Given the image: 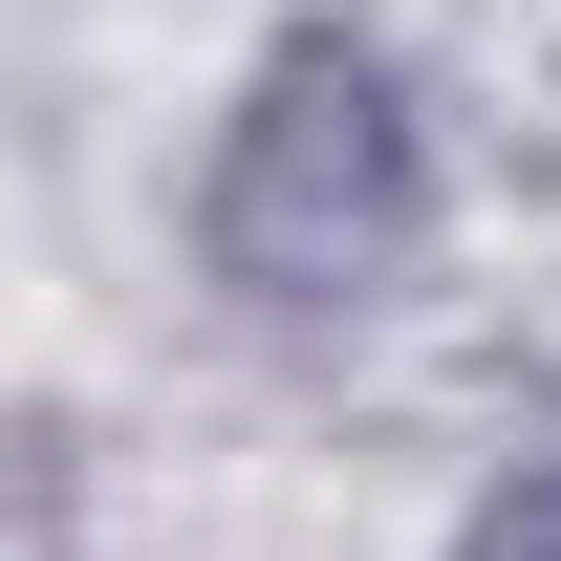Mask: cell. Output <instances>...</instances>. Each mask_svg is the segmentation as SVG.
Masks as SVG:
<instances>
[{
	"label": "cell",
	"mask_w": 561,
	"mask_h": 561,
	"mask_svg": "<svg viewBox=\"0 0 561 561\" xmlns=\"http://www.w3.org/2000/svg\"><path fill=\"white\" fill-rule=\"evenodd\" d=\"M216 280L260 302V324H346L389 280L432 260V108L411 66L367 44V22H280L238 108H216V195H195Z\"/></svg>",
	"instance_id": "1"
},
{
	"label": "cell",
	"mask_w": 561,
	"mask_h": 561,
	"mask_svg": "<svg viewBox=\"0 0 561 561\" xmlns=\"http://www.w3.org/2000/svg\"><path fill=\"white\" fill-rule=\"evenodd\" d=\"M454 561H561V476H518V496H496V518H476Z\"/></svg>",
	"instance_id": "2"
}]
</instances>
